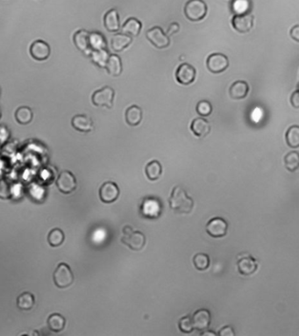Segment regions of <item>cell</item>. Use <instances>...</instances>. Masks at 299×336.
Listing matches in <instances>:
<instances>
[{
	"mask_svg": "<svg viewBox=\"0 0 299 336\" xmlns=\"http://www.w3.org/2000/svg\"><path fill=\"white\" fill-rule=\"evenodd\" d=\"M169 207L177 214H189L193 209L194 201L182 186H177L172 190L169 198Z\"/></svg>",
	"mask_w": 299,
	"mask_h": 336,
	"instance_id": "1",
	"label": "cell"
},
{
	"mask_svg": "<svg viewBox=\"0 0 299 336\" xmlns=\"http://www.w3.org/2000/svg\"><path fill=\"white\" fill-rule=\"evenodd\" d=\"M121 241L132 250L140 251L146 245V236L141 231L134 230L131 225H125L123 227Z\"/></svg>",
	"mask_w": 299,
	"mask_h": 336,
	"instance_id": "2",
	"label": "cell"
},
{
	"mask_svg": "<svg viewBox=\"0 0 299 336\" xmlns=\"http://www.w3.org/2000/svg\"><path fill=\"white\" fill-rule=\"evenodd\" d=\"M207 11V5L203 0H189L185 4V16L193 22H197L205 19Z\"/></svg>",
	"mask_w": 299,
	"mask_h": 336,
	"instance_id": "3",
	"label": "cell"
},
{
	"mask_svg": "<svg viewBox=\"0 0 299 336\" xmlns=\"http://www.w3.org/2000/svg\"><path fill=\"white\" fill-rule=\"evenodd\" d=\"M53 280L55 286L60 289L70 287L74 282V275L71 268L65 262H61L53 274Z\"/></svg>",
	"mask_w": 299,
	"mask_h": 336,
	"instance_id": "4",
	"label": "cell"
},
{
	"mask_svg": "<svg viewBox=\"0 0 299 336\" xmlns=\"http://www.w3.org/2000/svg\"><path fill=\"white\" fill-rule=\"evenodd\" d=\"M140 211L143 217L153 220L160 217L162 211V206L160 199L154 197H146L142 200Z\"/></svg>",
	"mask_w": 299,
	"mask_h": 336,
	"instance_id": "5",
	"label": "cell"
},
{
	"mask_svg": "<svg viewBox=\"0 0 299 336\" xmlns=\"http://www.w3.org/2000/svg\"><path fill=\"white\" fill-rule=\"evenodd\" d=\"M115 91L110 86L105 87L95 91L91 96V101L94 106L98 107L112 108L113 105Z\"/></svg>",
	"mask_w": 299,
	"mask_h": 336,
	"instance_id": "6",
	"label": "cell"
},
{
	"mask_svg": "<svg viewBox=\"0 0 299 336\" xmlns=\"http://www.w3.org/2000/svg\"><path fill=\"white\" fill-rule=\"evenodd\" d=\"M147 39L150 40L153 47L158 49H163L168 48L170 45V39L169 36L163 32L160 27H153L150 28L146 33Z\"/></svg>",
	"mask_w": 299,
	"mask_h": 336,
	"instance_id": "7",
	"label": "cell"
},
{
	"mask_svg": "<svg viewBox=\"0 0 299 336\" xmlns=\"http://www.w3.org/2000/svg\"><path fill=\"white\" fill-rule=\"evenodd\" d=\"M206 66L210 72L213 74H220L227 70L229 60L227 56L221 53H214L208 56L206 60Z\"/></svg>",
	"mask_w": 299,
	"mask_h": 336,
	"instance_id": "8",
	"label": "cell"
},
{
	"mask_svg": "<svg viewBox=\"0 0 299 336\" xmlns=\"http://www.w3.org/2000/svg\"><path fill=\"white\" fill-rule=\"evenodd\" d=\"M205 229H206V233H208L211 237H224L227 233L228 223L223 218H213L206 224Z\"/></svg>",
	"mask_w": 299,
	"mask_h": 336,
	"instance_id": "9",
	"label": "cell"
},
{
	"mask_svg": "<svg viewBox=\"0 0 299 336\" xmlns=\"http://www.w3.org/2000/svg\"><path fill=\"white\" fill-rule=\"evenodd\" d=\"M58 190L63 194H70L76 189V179L73 173L69 170H63L56 180Z\"/></svg>",
	"mask_w": 299,
	"mask_h": 336,
	"instance_id": "10",
	"label": "cell"
},
{
	"mask_svg": "<svg viewBox=\"0 0 299 336\" xmlns=\"http://www.w3.org/2000/svg\"><path fill=\"white\" fill-rule=\"evenodd\" d=\"M120 190L118 185L112 181H107L103 184L99 189V198L105 204H112L118 199Z\"/></svg>",
	"mask_w": 299,
	"mask_h": 336,
	"instance_id": "11",
	"label": "cell"
},
{
	"mask_svg": "<svg viewBox=\"0 0 299 336\" xmlns=\"http://www.w3.org/2000/svg\"><path fill=\"white\" fill-rule=\"evenodd\" d=\"M196 70L189 64H182L176 72V79L182 85H189L196 79Z\"/></svg>",
	"mask_w": 299,
	"mask_h": 336,
	"instance_id": "12",
	"label": "cell"
},
{
	"mask_svg": "<svg viewBox=\"0 0 299 336\" xmlns=\"http://www.w3.org/2000/svg\"><path fill=\"white\" fill-rule=\"evenodd\" d=\"M232 28L240 34H246L252 29L254 16L250 13L235 14L232 20Z\"/></svg>",
	"mask_w": 299,
	"mask_h": 336,
	"instance_id": "13",
	"label": "cell"
},
{
	"mask_svg": "<svg viewBox=\"0 0 299 336\" xmlns=\"http://www.w3.org/2000/svg\"><path fill=\"white\" fill-rule=\"evenodd\" d=\"M237 268L240 275L251 276L258 269V261L249 255H245L237 261Z\"/></svg>",
	"mask_w": 299,
	"mask_h": 336,
	"instance_id": "14",
	"label": "cell"
},
{
	"mask_svg": "<svg viewBox=\"0 0 299 336\" xmlns=\"http://www.w3.org/2000/svg\"><path fill=\"white\" fill-rule=\"evenodd\" d=\"M191 320H192L194 329L204 331V330H206L211 324V320H212L211 312L207 309H199L194 312V314L191 317Z\"/></svg>",
	"mask_w": 299,
	"mask_h": 336,
	"instance_id": "15",
	"label": "cell"
},
{
	"mask_svg": "<svg viewBox=\"0 0 299 336\" xmlns=\"http://www.w3.org/2000/svg\"><path fill=\"white\" fill-rule=\"evenodd\" d=\"M50 47L43 40H36L30 47V55L36 61H45L50 56Z\"/></svg>",
	"mask_w": 299,
	"mask_h": 336,
	"instance_id": "16",
	"label": "cell"
},
{
	"mask_svg": "<svg viewBox=\"0 0 299 336\" xmlns=\"http://www.w3.org/2000/svg\"><path fill=\"white\" fill-rule=\"evenodd\" d=\"M73 40L75 47L78 48L80 51L83 52L86 55H90L91 53V47H90V32H88L84 29L78 30L75 33Z\"/></svg>",
	"mask_w": 299,
	"mask_h": 336,
	"instance_id": "17",
	"label": "cell"
},
{
	"mask_svg": "<svg viewBox=\"0 0 299 336\" xmlns=\"http://www.w3.org/2000/svg\"><path fill=\"white\" fill-rule=\"evenodd\" d=\"M71 125L78 132L89 133L93 130V121L86 115H75L71 120Z\"/></svg>",
	"mask_w": 299,
	"mask_h": 336,
	"instance_id": "18",
	"label": "cell"
},
{
	"mask_svg": "<svg viewBox=\"0 0 299 336\" xmlns=\"http://www.w3.org/2000/svg\"><path fill=\"white\" fill-rule=\"evenodd\" d=\"M190 130L195 136L198 138H204L210 134L211 125L208 120L203 118H196L193 119L190 125Z\"/></svg>",
	"mask_w": 299,
	"mask_h": 336,
	"instance_id": "19",
	"label": "cell"
},
{
	"mask_svg": "<svg viewBox=\"0 0 299 336\" xmlns=\"http://www.w3.org/2000/svg\"><path fill=\"white\" fill-rule=\"evenodd\" d=\"M249 92V85L247 82L239 80L232 83L231 87L229 89V95L231 99L235 100L243 99L248 96Z\"/></svg>",
	"mask_w": 299,
	"mask_h": 336,
	"instance_id": "20",
	"label": "cell"
},
{
	"mask_svg": "<svg viewBox=\"0 0 299 336\" xmlns=\"http://www.w3.org/2000/svg\"><path fill=\"white\" fill-rule=\"evenodd\" d=\"M104 25L107 31L111 33L118 32L120 28L119 16L116 9H112L106 13L104 17Z\"/></svg>",
	"mask_w": 299,
	"mask_h": 336,
	"instance_id": "21",
	"label": "cell"
},
{
	"mask_svg": "<svg viewBox=\"0 0 299 336\" xmlns=\"http://www.w3.org/2000/svg\"><path fill=\"white\" fill-rule=\"evenodd\" d=\"M142 117H143V113H142V108L138 106L134 105L126 109L125 118H126V122L127 123L128 126L137 127L139 124L142 122Z\"/></svg>",
	"mask_w": 299,
	"mask_h": 336,
	"instance_id": "22",
	"label": "cell"
},
{
	"mask_svg": "<svg viewBox=\"0 0 299 336\" xmlns=\"http://www.w3.org/2000/svg\"><path fill=\"white\" fill-rule=\"evenodd\" d=\"M132 37L126 36L125 34H117L111 40V47L115 52H121L130 46L132 43Z\"/></svg>",
	"mask_w": 299,
	"mask_h": 336,
	"instance_id": "23",
	"label": "cell"
},
{
	"mask_svg": "<svg viewBox=\"0 0 299 336\" xmlns=\"http://www.w3.org/2000/svg\"><path fill=\"white\" fill-rule=\"evenodd\" d=\"M106 70L112 76H118L122 73V62L117 55H110L106 64Z\"/></svg>",
	"mask_w": 299,
	"mask_h": 336,
	"instance_id": "24",
	"label": "cell"
},
{
	"mask_svg": "<svg viewBox=\"0 0 299 336\" xmlns=\"http://www.w3.org/2000/svg\"><path fill=\"white\" fill-rule=\"evenodd\" d=\"M142 24L136 18H130L126 20L122 27V33L131 37H136L142 31Z\"/></svg>",
	"mask_w": 299,
	"mask_h": 336,
	"instance_id": "25",
	"label": "cell"
},
{
	"mask_svg": "<svg viewBox=\"0 0 299 336\" xmlns=\"http://www.w3.org/2000/svg\"><path fill=\"white\" fill-rule=\"evenodd\" d=\"M47 327L52 332L59 333L63 331L66 326L65 318L60 313H53L47 319Z\"/></svg>",
	"mask_w": 299,
	"mask_h": 336,
	"instance_id": "26",
	"label": "cell"
},
{
	"mask_svg": "<svg viewBox=\"0 0 299 336\" xmlns=\"http://www.w3.org/2000/svg\"><path fill=\"white\" fill-rule=\"evenodd\" d=\"M35 304L36 298L31 293L25 292L17 298V306L22 311H30L35 306Z\"/></svg>",
	"mask_w": 299,
	"mask_h": 336,
	"instance_id": "27",
	"label": "cell"
},
{
	"mask_svg": "<svg viewBox=\"0 0 299 336\" xmlns=\"http://www.w3.org/2000/svg\"><path fill=\"white\" fill-rule=\"evenodd\" d=\"M147 178L150 179V181H156L158 180L162 173V166L161 162L157 160H153L149 162L145 168Z\"/></svg>",
	"mask_w": 299,
	"mask_h": 336,
	"instance_id": "28",
	"label": "cell"
},
{
	"mask_svg": "<svg viewBox=\"0 0 299 336\" xmlns=\"http://www.w3.org/2000/svg\"><path fill=\"white\" fill-rule=\"evenodd\" d=\"M33 112L28 107H20L16 110L15 119L20 125H28L33 120Z\"/></svg>",
	"mask_w": 299,
	"mask_h": 336,
	"instance_id": "29",
	"label": "cell"
},
{
	"mask_svg": "<svg viewBox=\"0 0 299 336\" xmlns=\"http://www.w3.org/2000/svg\"><path fill=\"white\" fill-rule=\"evenodd\" d=\"M65 241V234L60 228L52 229L47 235V242L53 248H57L63 244Z\"/></svg>",
	"mask_w": 299,
	"mask_h": 336,
	"instance_id": "30",
	"label": "cell"
},
{
	"mask_svg": "<svg viewBox=\"0 0 299 336\" xmlns=\"http://www.w3.org/2000/svg\"><path fill=\"white\" fill-rule=\"evenodd\" d=\"M89 56H91V61L94 63L97 66L100 68H105L107 64V59L109 57V53L105 49H99V50H92L90 53Z\"/></svg>",
	"mask_w": 299,
	"mask_h": 336,
	"instance_id": "31",
	"label": "cell"
},
{
	"mask_svg": "<svg viewBox=\"0 0 299 336\" xmlns=\"http://www.w3.org/2000/svg\"><path fill=\"white\" fill-rule=\"evenodd\" d=\"M90 47L91 51L107 48V40L102 34L99 32L90 33Z\"/></svg>",
	"mask_w": 299,
	"mask_h": 336,
	"instance_id": "32",
	"label": "cell"
},
{
	"mask_svg": "<svg viewBox=\"0 0 299 336\" xmlns=\"http://www.w3.org/2000/svg\"><path fill=\"white\" fill-rule=\"evenodd\" d=\"M284 166L291 172L299 169V154L298 151H291L284 156Z\"/></svg>",
	"mask_w": 299,
	"mask_h": 336,
	"instance_id": "33",
	"label": "cell"
},
{
	"mask_svg": "<svg viewBox=\"0 0 299 336\" xmlns=\"http://www.w3.org/2000/svg\"><path fill=\"white\" fill-rule=\"evenodd\" d=\"M285 138H286L288 146L292 149H298L299 147V126H292L289 127L285 135Z\"/></svg>",
	"mask_w": 299,
	"mask_h": 336,
	"instance_id": "34",
	"label": "cell"
},
{
	"mask_svg": "<svg viewBox=\"0 0 299 336\" xmlns=\"http://www.w3.org/2000/svg\"><path fill=\"white\" fill-rule=\"evenodd\" d=\"M231 8L235 14L249 13V11L251 10V1L250 0H232Z\"/></svg>",
	"mask_w": 299,
	"mask_h": 336,
	"instance_id": "35",
	"label": "cell"
},
{
	"mask_svg": "<svg viewBox=\"0 0 299 336\" xmlns=\"http://www.w3.org/2000/svg\"><path fill=\"white\" fill-rule=\"evenodd\" d=\"M193 264L197 270H205L210 266V257L207 254H196L193 257Z\"/></svg>",
	"mask_w": 299,
	"mask_h": 336,
	"instance_id": "36",
	"label": "cell"
},
{
	"mask_svg": "<svg viewBox=\"0 0 299 336\" xmlns=\"http://www.w3.org/2000/svg\"><path fill=\"white\" fill-rule=\"evenodd\" d=\"M196 111L200 116L208 117L213 112V106L208 100H201L197 103Z\"/></svg>",
	"mask_w": 299,
	"mask_h": 336,
	"instance_id": "37",
	"label": "cell"
},
{
	"mask_svg": "<svg viewBox=\"0 0 299 336\" xmlns=\"http://www.w3.org/2000/svg\"><path fill=\"white\" fill-rule=\"evenodd\" d=\"M178 328L182 333H185V334H189V333L192 332L194 327H193L191 317L188 315V316L181 318L180 320L178 321Z\"/></svg>",
	"mask_w": 299,
	"mask_h": 336,
	"instance_id": "38",
	"label": "cell"
},
{
	"mask_svg": "<svg viewBox=\"0 0 299 336\" xmlns=\"http://www.w3.org/2000/svg\"><path fill=\"white\" fill-rule=\"evenodd\" d=\"M220 336H234V329L231 326H225L223 328H221L220 332L218 334Z\"/></svg>",
	"mask_w": 299,
	"mask_h": 336,
	"instance_id": "39",
	"label": "cell"
},
{
	"mask_svg": "<svg viewBox=\"0 0 299 336\" xmlns=\"http://www.w3.org/2000/svg\"><path fill=\"white\" fill-rule=\"evenodd\" d=\"M291 103H292V107H295V108H299V91L297 90V91L292 94V97H291Z\"/></svg>",
	"mask_w": 299,
	"mask_h": 336,
	"instance_id": "40",
	"label": "cell"
},
{
	"mask_svg": "<svg viewBox=\"0 0 299 336\" xmlns=\"http://www.w3.org/2000/svg\"><path fill=\"white\" fill-rule=\"evenodd\" d=\"M179 30H180V26H179V24H178L177 22H174V23H172V24L169 26L167 33H168V35H169V36H172L174 34L179 32Z\"/></svg>",
	"mask_w": 299,
	"mask_h": 336,
	"instance_id": "41",
	"label": "cell"
},
{
	"mask_svg": "<svg viewBox=\"0 0 299 336\" xmlns=\"http://www.w3.org/2000/svg\"><path fill=\"white\" fill-rule=\"evenodd\" d=\"M291 36H292V39L299 42V25H296L293 28H292L291 30Z\"/></svg>",
	"mask_w": 299,
	"mask_h": 336,
	"instance_id": "42",
	"label": "cell"
},
{
	"mask_svg": "<svg viewBox=\"0 0 299 336\" xmlns=\"http://www.w3.org/2000/svg\"><path fill=\"white\" fill-rule=\"evenodd\" d=\"M201 336H217L216 333L213 332L212 330H208V331H205V332L201 333Z\"/></svg>",
	"mask_w": 299,
	"mask_h": 336,
	"instance_id": "43",
	"label": "cell"
},
{
	"mask_svg": "<svg viewBox=\"0 0 299 336\" xmlns=\"http://www.w3.org/2000/svg\"><path fill=\"white\" fill-rule=\"evenodd\" d=\"M1 117H2V111H1V108H0V119H1Z\"/></svg>",
	"mask_w": 299,
	"mask_h": 336,
	"instance_id": "44",
	"label": "cell"
}]
</instances>
